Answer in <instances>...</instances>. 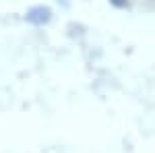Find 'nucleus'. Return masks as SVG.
Returning <instances> with one entry per match:
<instances>
[{
    "mask_svg": "<svg viewBox=\"0 0 155 153\" xmlns=\"http://www.w3.org/2000/svg\"><path fill=\"white\" fill-rule=\"evenodd\" d=\"M153 2H155V0H153Z\"/></svg>",
    "mask_w": 155,
    "mask_h": 153,
    "instance_id": "7ed1b4c3",
    "label": "nucleus"
},
{
    "mask_svg": "<svg viewBox=\"0 0 155 153\" xmlns=\"http://www.w3.org/2000/svg\"><path fill=\"white\" fill-rule=\"evenodd\" d=\"M25 21L29 25H35V27H41V25H48L52 21V8L46 6V4H37V6H31L29 11L25 12Z\"/></svg>",
    "mask_w": 155,
    "mask_h": 153,
    "instance_id": "f257e3e1",
    "label": "nucleus"
},
{
    "mask_svg": "<svg viewBox=\"0 0 155 153\" xmlns=\"http://www.w3.org/2000/svg\"><path fill=\"white\" fill-rule=\"evenodd\" d=\"M110 4L114 8H128L130 6V0H110Z\"/></svg>",
    "mask_w": 155,
    "mask_h": 153,
    "instance_id": "f03ea898",
    "label": "nucleus"
}]
</instances>
